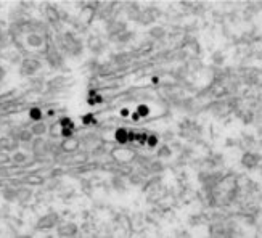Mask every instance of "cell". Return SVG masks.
I'll return each instance as SVG.
<instances>
[{"instance_id": "obj_1", "label": "cell", "mask_w": 262, "mask_h": 238, "mask_svg": "<svg viewBox=\"0 0 262 238\" xmlns=\"http://www.w3.org/2000/svg\"><path fill=\"white\" fill-rule=\"evenodd\" d=\"M44 130H45V126H44V124H40V126H35V127H34V132H35V134H42Z\"/></svg>"}, {"instance_id": "obj_2", "label": "cell", "mask_w": 262, "mask_h": 238, "mask_svg": "<svg viewBox=\"0 0 262 238\" xmlns=\"http://www.w3.org/2000/svg\"><path fill=\"white\" fill-rule=\"evenodd\" d=\"M31 116H32L34 119H40V113H39V110H32V111H31Z\"/></svg>"}, {"instance_id": "obj_3", "label": "cell", "mask_w": 262, "mask_h": 238, "mask_svg": "<svg viewBox=\"0 0 262 238\" xmlns=\"http://www.w3.org/2000/svg\"><path fill=\"white\" fill-rule=\"evenodd\" d=\"M117 138H119L121 142H124V140H126V134H124V130H119V132H117Z\"/></svg>"}]
</instances>
